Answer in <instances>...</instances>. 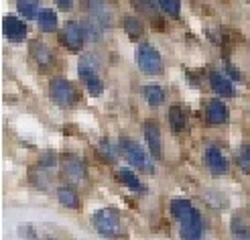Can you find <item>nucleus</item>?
<instances>
[{
  "label": "nucleus",
  "mask_w": 250,
  "mask_h": 240,
  "mask_svg": "<svg viewBox=\"0 0 250 240\" xmlns=\"http://www.w3.org/2000/svg\"><path fill=\"white\" fill-rule=\"evenodd\" d=\"M169 124H171V131L173 132H181L187 124V118H185V112L181 106H171L169 110Z\"/></svg>",
  "instance_id": "18"
},
{
  "label": "nucleus",
  "mask_w": 250,
  "mask_h": 240,
  "mask_svg": "<svg viewBox=\"0 0 250 240\" xmlns=\"http://www.w3.org/2000/svg\"><path fill=\"white\" fill-rule=\"evenodd\" d=\"M124 31H126V35L130 37V39H139V37L143 35V24H141L139 19L126 17L124 19Z\"/></svg>",
  "instance_id": "24"
},
{
  "label": "nucleus",
  "mask_w": 250,
  "mask_h": 240,
  "mask_svg": "<svg viewBox=\"0 0 250 240\" xmlns=\"http://www.w3.org/2000/svg\"><path fill=\"white\" fill-rule=\"evenodd\" d=\"M49 94H51V100L61 106V108H71L73 104L78 102V92L73 87L71 82L63 80V78H57V80H51L49 84Z\"/></svg>",
  "instance_id": "2"
},
{
  "label": "nucleus",
  "mask_w": 250,
  "mask_h": 240,
  "mask_svg": "<svg viewBox=\"0 0 250 240\" xmlns=\"http://www.w3.org/2000/svg\"><path fill=\"white\" fill-rule=\"evenodd\" d=\"M63 171L73 181H82L85 177V169L82 165V161H78V159H65L63 161Z\"/></svg>",
  "instance_id": "16"
},
{
  "label": "nucleus",
  "mask_w": 250,
  "mask_h": 240,
  "mask_svg": "<svg viewBox=\"0 0 250 240\" xmlns=\"http://www.w3.org/2000/svg\"><path fill=\"white\" fill-rule=\"evenodd\" d=\"M100 153H102V157L106 161H116L118 159V149L114 143H110L108 138H102L100 141Z\"/></svg>",
  "instance_id": "25"
},
{
  "label": "nucleus",
  "mask_w": 250,
  "mask_h": 240,
  "mask_svg": "<svg viewBox=\"0 0 250 240\" xmlns=\"http://www.w3.org/2000/svg\"><path fill=\"white\" fill-rule=\"evenodd\" d=\"M145 138H146V145L151 149V153L155 159L163 157V145H161V129L155 120H146L145 122Z\"/></svg>",
  "instance_id": "8"
},
{
  "label": "nucleus",
  "mask_w": 250,
  "mask_h": 240,
  "mask_svg": "<svg viewBox=\"0 0 250 240\" xmlns=\"http://www.w3.org/2000/svg\"><path fill=\"white\" fill-rule=\"evenodd\" d=\"M98 71H100V67H98V61H96L94 55H83L80 59L78 73H80V78L83 80V84L90 82V80H98Z\"/></svg>",
  "instance_id": "14"
},
{
  "label": "nucleus",
  "mask_w": 250,
  "mask_h": 240,
  "mask_svg": "<svg viewBox=\"0 0 250 240\" xmlns=\"http://www.w3.org/2000/svg\"><path fill=\"white\" fill-rule=\"evenodd\" d=\"M159 6L163 8L167 15L177 19L179 12H181V0H159Z\"/></svg>",
  "instance_id": "26"
},
{
  "label": "nucleus",
  "mask_w": 250,
  "mask_h": 240,
  "mask_svg": "<svg viewBox=\"0 0 250 240\" xmlns=\"http://www.w3.org/2000/svg\"><path fill=\"white\" fill-rule=\"evenodd\" d=\"M55 4L61 8V10H69L73 6V0H55Z\"/></svg>",
  "instance_id": "31"
},
{
  "label": "nucleus",
  "mask_w": 250,
  "mask_h": 240,
  "mask_svg": "<svg viewBox=\"0 0 250 240\" xmlns=\"http://www.w3.org/2000/svg\"><path fill=\"white\" fill-rule=\"evenodd\" d=\"M206 165L214 175H224L228 171L226 157H224V153L218 147H208L206 149Z\"/></svg>",
  "instance_id": "9"
},
{
  "label": "nucleus",
  "mask_w": 250,
  "mask_h": 240,
  "mask_svg": "<svg viewBox=\"0 0 250 240\" xmlns=\"http://www.w3.org/2000/svg\"><path fill=\"white\" fill-rule=\"evenodd\" d=\"M87 10H90L92 17H94L92 21H96L102 29H106L112 24V12L108 10L104 0H87Z\"/></svg>",
  "instance_id": "10"
},
{
  "label": "nucleus",
  "mask_w": 250,
  "mask_h": 240,
  "mask_svg": "<svg viewBox=\"0 0 250 240\" xmlns=\"http://www.w3.org/2000/svg\"><path fill=\"white\" fill-rule=\"evenodd\" d=\"M232 232H234V236H238L240 240H250V230H248V226L240 218L232 220Z\"/></svg>",
  "instance_id": "27"
},
{
  "label": "nucleus",
  "mask_w": 250,
  "mask_h": 240,
  "mask_svg": "<svg viewBox=\"0 0 250 240\" xmlns=\"http://www.w3.org/2000/svg\"><path fill=\"white\" fill-rule=\"evenodd\" d=\"M181 222V240H202L204 236V220L199 216V212L193 210L189 212Z\"/></svg>",
  "instance_id": "6"
},
{
  "label": "nucleus",
  "mask_w": 250,
  "mask_h": 240,
  "mask_svg": "<svg viewBox=\"0 0 250 240\" xmlns=\"http://www.w3.org/2000/svg\"><path fill=\"white\" fill-rule=\"evenodd\" d=\"M2 31L6 35V39L12 41V43H22L24 39H27V24H24L21 19L12 17V15L2 19Z\"/></svg>",
  "instance_id": "7"
},
{
  "label": "nucleus",
  "mask_w": 250,
  "mask_h": 240,
  "mask_svg": "<svg viewBox=\"0 0 250 240\" xmlns=\"http://www.w3.org/2000/svg\"><path fill=\"white\" fill-rule=\"evenodd\" d=\"M238 165L242 171L250 175V145H242L238 149Z\"/></svg>",
  "instance_id": "28"
},
{
  "label": "nucleus",
  "mask_w": 250,
  "mask_h": 240,
  "mask_svg": "<svg viewBox=\"0 0 250 240\" xmlns=\"http://www.w3.org/2000/svg\"><path fill=\"white\" fill-rule=\"evenodd\" d=\"M17 8L19 12L24 17V19H35V17H39V0H17Z\"/></svg>",
  "instance_id": "22"
},
{
  "label": "nucleus",
  "mask_w": 250,
  "mask_h": 240,
  "mask_svg": "<svg viewBox=\"0 0 250 240\" xmlns=\"http://www.w3.org/2000/svg\"><path fill=\"white\" fill-rule=\"evenodd\" d=\"M41 163L43 165H55V157H53V153H47V155H43V159H41Z\"/></svg>",
  "instance_id": "32"
},
{
  "label": "nucleus",
  "mask_w": 250,
  "mask_h": 240,
  "mask_svg": "<svg viewBox=\"0 0 250 240\" xmlns=\"http://www.w3.org/2000/svg\"><path fill=\"white\" fill-rule=\"evenodd\" d=\"M19 234L22 240H37V234H35V228L33 226H21L19 228Z\"/></svg>",
  "instance_id": "30"
},
{
  "label": "nucleus",
  "mask_w": 250,
  "mask_h": 240,
  "mask_svg": "<svg viewBox=\"0 0 250 240\" xmlns=\"http://www.w3.org/2000/svg\"><path fill=\"white\" fill-rule=\"evenodd\" d=\"M118 177H120V181L126 185L128 189H132V192H143V183H141V179L136 177V173H132L130 169H120L118 171Z\"/></svg>",
  "instance_id": "21"
},
{
  "label": "nucleus",
  "mask_w": 250,
  "mask_h": 240,
  "mask_svg": "<svg viewBox=\"0 0 250 240\" xmlns=\"http://www.w3.org/2000/svg\"><path fill=\"white\" fill-rule=\"evenodd\" d=\"M92 224L96 226V230L106 236L108 240H118L122 236V224H120V216L114 208H104L96 212L92 216Z\"/></svg>",
  "instance_id": "1"
},
{
  "label": "nucleus",
  "mask_w": 250,
  "mask_h": 240,
  "mask_svg": "<svg viewBox=\"0 0 250 240\" xmlns=\"http://www.w3.org/2000/svg\"><path fill=\"white\" fill-rule=\"evenodd\" d=\"M206 118L211 126H220L228 120V108L224 106L222 100H209L206 106Z\"/></svg>",
  "instance_id": "12"
},
{
  "label": "nucleus",
  "mask_w": 250,
  "mask_h": 240,
  "mask_svg": "<svg viewBox=\"0 0 250 240\" xmlns=\"http://www.w3.org/2000/svg\"><path fill=\"white\" fill-rule=\"evenodd\" d=\"M47 240H55V238H47Z\"/></svg>",
  "instance_id": "33"
},
{
  "label": "nucleus",
  "mask_w": 250,
  "mask_h": 240,
  "mask_svg": "<svg viewBox=\"0 0 250 240\" xmlns=\"http://www.w3.org/2000/svg\"><path fill=\"white\" fill-rule=\"evenodd\" d=\"M85 87H87V92H90V96H102V92H104V84H102V80H90V82H85Z\"/></svg>",
  "instance_id": "29"
},
{
  "label": "nucleus",
  "mask_w": 250,
  "mask_h": 240,
  "mask_svg": "<svg viewBox=\"0 0 250 240\" xmlns=\"http://www.w3.org/2000/svg\"><path fill=\"white\" fill-rule=\"evenodd\" d=\"M122 149H124V153H126V159L130 165H134L136 169H141L145 173H155V165H153L151 157L145 153V149L139 143H134L132 138H122Z\"/></svg>",
  "instance_id": "3"
},
{
  "label": "nucleus",
  "mask_w": 250,
  "mask_h": 240,
  "mask_svg": "<svg viewBox=\"0 0 250 240\" xmlns=\"http://www.w3.org/2000/svg\"><path fill=\"white\" fill-rule=\"evenodd\" d=\"M136 63H139V67L145 71V73H159L161 67H163V61H161V53L153 45L148 43H143L139 45L136 49Z\"/></svg>",
  "instance_id": "4"
},
{
  "label": "nucleus",
  "mask_w": 250,
  "mask_h": 240,
  "mask_svg": "<svg viewBox=\"0 0 250 240\" xmlns=\"http://www.w3.org/2000/svg\"><path fill=\"white\" fill-rule=\"evenodd\" d=\"M209 84H211V90H214L216 94H220L224 98H232L234 96V86L224 73L211 71L209 73Z\"/></svg>",
  "instance_id": "13"
},
{
  "label": "nucleus",
  "mask_w": 250,
  "mask_h": 240,
  "mask_svg": "<svg viewBox=\"0 0 250 240\" xmlns=\"http://www.w3.org/2000/svg\"><path fill=\"white\" fill-rule=\"evenodd\" d=\"M193 210H195V208H193L187 199H173V201H171V214H173V216L177 218V220L185 218L187 214L193 212Z\"/></svg>",
  "instance_id": "23"
},
{
  "label": "nucleus",
  "mask_w": 250,
  "mask_h": 240,
  "mask_svg": "<svg viewBox=\"0 0 250 240\" xmlns=\"http://www.w3.org/2000/svg\"><path fill=\"white\" fill-rule=\"evenodd\" d=\"M61 43H63L69 51H73V53L82 51V47L85 43V29L82 27L80 22H76V21L65 22L63 29H61Z\"/></svg>",
  "instance_id": "5"
},
{
  "label": "nucleus",
  "mask_w": 250,
  "mask_h": 240,
  "mask_svg": "<svg viewBox=\"0 0 250 240\" xmlns=\"http://www.w3.org/2000/svg\"><path fill=\"white\" fill-rule=\"evenodd\" d=\"M37 21H39L41 31H45V33H53L57 29V15L53 10H49V8L39 10V17H37Z\"/></svg>",
  "instance_id": "19"
},
{
  "label": "nucleus",
  "mask_w": 250,
  "mask_h": 240,
  "mask_svg": "<svg viewBox=\"0 0 250 240\" xmlns=\"http://www.w3.org/2000/svg\"><path fill=\"white\" fill-rule=\"evenodd\" d=\"M143 96L146 98V102L151 104V106H161L165 102V92H163V87L157 86V84H148L143 87Z\"/></svg>",
  "instance_id": "15"
},
{
  "label": "nucleus",
  "mask_w": 250,
  "mask_h": 240,
  "mask_svg": "<svg viewBox=\"0 0 250 240\" xmlns=\"http://www.w3.org/2000/svg\"><path fill=\"white\" fill-rule=\"evenodd\" d=\"M130 4L139 12H143L146 19H151V22L155 24V29H165V21L161 19L157 6L153 4V0H130Z\"/></svg>",
  "instance_id": "11"
},
{
  "label": "nucleus",
  "mask_w": 250,
  "mask_h": 240,
  "mask_svg": "<svg viewBox=\"0 0 250 240\" xmlns=\"http://www.w3.org/2000/svg\"><path fill=\"white\" fill-rule=\"evenodd\" d=\"M57 197L61 201V206H65L69 210H78L80 208V197L71 187H59L57 189Z\"/></svg>",
  "instance_id": "17"
},
{
  "label": "nucleus",
  "mask_w": 250,
  "mask_h": 240,
  "mask_svg": "<svg viewBox=\"0 0 250 240\" xmlns=\"http://www.w3.org/2000/svg\"><path fill=\"white\" fill-rule=\"evenodd\" d=\"M33 57H35L37 63H39V65H43V67H49V65L53 63L51 51H49L45 45H41L39 41H35V45H33Z\"/></svg>",
  "instance_id": "20"
}]
</instances>
